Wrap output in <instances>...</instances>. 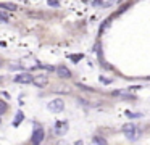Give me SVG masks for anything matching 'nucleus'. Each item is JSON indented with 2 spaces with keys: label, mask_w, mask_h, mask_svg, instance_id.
<instances>
[{
  "label": "nucleus",
  "mask_w": 150,
  "mask_h": 145,
  "mask_svg": "<svg viewBox=\"0 0 150 145\" xmlns=\"http://www.w3.org/2000/svg\"><path fill=\"white\" fill-rule=\"evenodd\" d=\"M49 110H50L52 113H62L63 110H65V102H63L62 98L52 100V102L49 103Z\"/></svg>",
  "instance_id": "nucleus-3"
},
{
  "label": "nucleus",
  "mask_w": 150,
  "mask_h": 145,
  "mask_svg": "<svg viewBox=\"0 0 150 145\" xmlns=\"http://www.w3.org/2000/svg\"><path fill=\"white\" fill-rule=\"evenodd\" d=\"M0 110H2V111H0L2 115H4L5 111H7V103H5V102H0Z\"/></svg>",
  "instance_id": "nucleus-14"
},
{
  "label": "nucleus",
  "mask_w": 150,
  "mask_h": 145,
  "mask_svg": "<svg viewBox=\"0 0 150 145\" xmlns=\"http://www.w3.org/2000/svg\"><path fill=\"white\" fill-rule=\"evenodd\" d=\"M33 79L34 77L29 73H21L18 76H15V82H18V84H29V82H33Z\"/></svg>",
  "instance_id": "nucleus-4"
},
{
  "label": "nucleus",
  "mask_w": 150,
  "mask_h": 145,
  "mask_svg": "<svg viewBox=\"0 0 150 145\" xmlns=\"http://www.w3.org/2000/svg\"><path fill=\"white\" fill-rule=\"evenodd\" d=\"M53 131H55V134L63 135L66 131H68V122L66 121H57L55 126H53Z\"/></svg>",
  "instance_id": "nucleus-5"
},
{
  "label": "nucleus",
  "mask_w": 150,
  "mask_h": 145,
  "mask_svg": "<svg viewBox=\"0 0 150 145\" xmlns=\"http://www.w3.org/2000/svg\"><path fill=\"white\" fill-rule=\"evenodd\" d=\"M44 127L40 124H34L33 135H31V144H40L44 140Z\"/></svg>",
  "instance_id": "nucleus-2"
},
{
  "label": "nucleus",
  "mask_w": 150,
  "mask_h": 145,
  "mask_svg": "<svg viewBox=\"0 0 150 145\" xmlns=\"http://www.w3.org/2000/svg\"><path fill=\"white\" fill-rule=\"evenodd\" d=\"M0 8H4V10H16V5H13V3H2Z\"/></svg>",
  "instance_id": "nucleus-10"
},
{
  "label": "nucleus",
  "mask_w": 150,
  "mask_h": 145,
  "mask_svg": "<svg viewBox=\"0 0 150 145\" xmlns=\"http://www.w3.org/2000/svg\"><path fill=\"white\" fill-rule=\"evenodd\" d=\"M100 81H102V82H105V84H110L111 82V79H107V77H103V76L100 77Z\"/></svg>",
  "instance_id": "nucleus-15"
},
{
  "label": "nucleus",
  "mask_w": 150,
  "mask_h": 145,
  "mask_svg": "<svg viewBox=\"0 0 150 145\" xmlns=\"http://www.w3.org/2000/svg\"><path fill=\"white\" fill-rule=\"evenodd\" d=\"M92 140H94V144H107V140H105V139L102 137V135H95V137L92 139Z\"/></svg>",
  "instance_id": "nucleus-11"
},
{
  "label": "nucleus",
  "mask_w": 150,
  "mask_h": 145,
  "mask_svg": "<svg viewBox=\"0 0 150 145\" xmlns=\"http://www.w3.org/2000/svg\"><path fill=\"white\" fill-rule=\"evenodd\" d=\"M57 74H58L60 77H65V79H69V77H71V73H69V69L66 66H57Z\"/></svg>",
  "instance_id": "nucleus-7"
},
{
  "label": "nucleus",
  "mask_w": 150,
  "mask_h": 145,
  "mask_svg": "<svg viewBox=\"0 0 150 145\" xmlns=\"http://www.w3.org/2000/svg\"><path fill=\"white\" fill-rule=\"evenodd\" d=\"M69 58H71L73 61H76V63H78V61L82 58V55H69Z\"/></svg>",
  "instance_id": "nucleus-13"
},
{
  "label": "nucleus",
  "mask_w": 150,
  "mask_h": 145,
  "mask_svg": "<svg viewBox=\"0 0 150 145\" xmlns=\"http://www.w3.org/2000/svg\"><path fill=\"white\" fill-rule=\"evenodd\" d=\"M123 134L126 135V139L127 140H137V139L140 137V129H139V126H136V124H124L123 126Z\"/></svg>",
  "instance_id": "nucleus-1"
},
{
  "label": "nucleus",
  "mask_w": 150,
  "mask_h": 145,
  "mask_svg": "<svg viewBox=\"0 0 150 145\" xmlns=\"http://www.w3.org/2000/svg\"><path fill=\"white\" fill-rule=\"evenodd\" d=\"M21 121H23V113L18 111V113H16V118H15V121H13V126H20Z\"/></svg>",
  "instance_id": "nucleus-9"
},
{
  "label": "nucleus",
  "mask_w": 150,
  "mask_h": 145,
  "mask_svg": "<svg viewBox=\"0 0 150 145\" xmlns=\"http://www.w3.org/2000/svg\"><path fill=\"white\" fill-rule=\"evenodd\" d=\"M126 115L129 116V118H140L142 113H129V111H126Z\"/></svg>",
  "instance_id": "nucleus-12"
},
{
  "label": "nucleus",
  "mask_w": 150,
  "mask_h": 145,
  "mask_svg": "<svg viewBox=\"0 0 150 145\" xmlns=\"http://www.w3.org/2000/svg\"><path fill=\"white\" fill-rule=\"evenodd\" d=\"M113 93L115 97H124V98H136V97L132 95V93L129 92V90H113Z\"/></svg>",
  "instance_id": "nucleus-8"
},
{
  "label": "nucleus",
  "mask_w": 150,
  "mask_h": 145,
  "mask_svg": "<svg viewBox=\"0 0 150 145\" xmlns=\"http://www.w3.org/2000/svg\"><path fill=\"white\" fill-rule=\"evenodd\" d=\"M33 84L37 87H45L47 84H49V79H47V76H44V74H39V76H36L33 79Z\"/></svg>",
  "instance_id": "nucleus-6"
}]
</instances>
